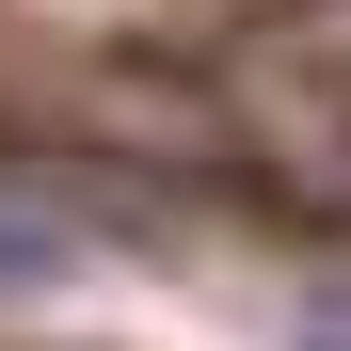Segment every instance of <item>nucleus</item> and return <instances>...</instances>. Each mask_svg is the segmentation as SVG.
I'll return each mask as SVG.
<instances>
[{"mask_svg": "<svg viewBox=\"0 0 351 351\" xmlns=\"http://www.w3.org/2000/svg\"><path fill=\"white\" fill-rule=\"evenodd\" d=\"M80 271V223H48L32 192H0V304H16V287H64Z\"/></svg>", "mask_w": 351, "mask_h": 351, "instance_id": "nucleus-1", "label": "nucleus"}]
</instances>
